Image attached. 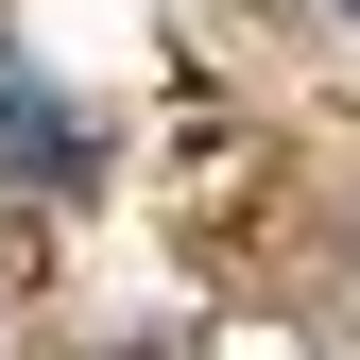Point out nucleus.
I'll list each match as a JSON object with an SVG mask.
<instances>
[{
  "instance_id": "1",
  "label": "nucleus",
  "mask_w": 360,
  "mask_h": 360,
  "mask_svg": "<svg viewBox=\"0 0 360 360\" xmlns=\"http://www.w3.org/2000/svg\"><path fill=\"white\" fill-rule=\"evenodd\" d=\"M0 155H18L34 189H86V138H69L52 103H34V69H0Z\"/></svg>"
}]
</instances>
